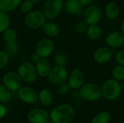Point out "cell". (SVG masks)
<instances>
[{
	"instance_id": "cell-20",
	"label": "cell",
	"mask_w": 124,
	"mask_h": 123,
	"mask_svg": "<svg viewBox=\"0 0 124 123\" xmlns=\"http://www.w3.org/2000/svg\"><path fill=\"white\" fill-rule=\"evenodd\" d=\"M38 101L44 107H49L53 101V94L47 88H43L38 93Z\"/></svg>"
},
{
	"instance_id": "cell-29",
	"label": "cell",
	"mask_w": 124,
	"mask_h": 123,
	"mask_svg": "<svg viewBox=\"0 0 124 123\" xmlns=\"http://www.w3.org/2000/svg\"><path fill=\"white\" fill-rule=\"evenodd\" d=\"M54 63L56 64V65L65 67V65L68 63V57L65 53L60 51V52H57L54 55Z\"/></svg>"
},
{
	"instance_id": "cell-34",
	"label": "cell",
	"mask_w": 124,
	"mask_h": 123,
	"mask_svg": "<svg viewBox=\"0 0 124 123\" xmlns=\"http://www.w3.org/2000/svg\"><path fill=\"white\" fill-rule=\"evenodd\" d=\"M115 60L118 65L124 66V49L118 51L115 55Z\"/></svg>"
},
{
	"instance_id": "cell-38",
	"label": "cell",
	"mask_w": 124,
	"mask_h": 123,
	"mask_svg": "<svg viewBox=\"0 0 124 123\" xmlns=\"http://www.w3.org/2000/svg\"><path fill=\"white\" fill-rule=\"evenodd\" d=\"M121 31L124 34V19L121 23Z\"/></svg>"
},
{
	"instance_id": "cell-21",
	"label": "cell",
	"mask_w": 124,
	"mask_h": 123,
	"mask_svg": "<svg viewBox=\"0 0 124 123\" xmlns=\"http://www.w3.org/2000/svg\"><path fill=\"white\" fill-rule=\"evenodd\" d=\"M86 33L87 37L89 39L92 41H97L101 38L102 35V29L98 24L90 25L88 26V28Z\"/></svg>"
},
{
	"instance_id": "cell-24",
	"label": "cell",
	"mask_w": 124,
	"mask_h": 123,
	"mask_svg": "<svg viewBox=\"0 0 124 123\" xmlns=\"http://www.w3.org/2000/svg\"><path fill=\"white\" fill-rule=\"evenodd\" d=\"M8 56L9 57H15L17 56L19 51V47L18 45L15 42L12 43H6L4 46V50H3Z\"/></svg>"
},
{
	"instance_id": "cell-7",
	"label": "cell",
	"mask_w": 124,
	"mask_h": 123,
	"mask_svg": "<svg viewBox=\"0 0 124 123\" xmlns=\"http://www.w3.org/2000/svg\"><path fill=\"white\" fill-rule=\"evenodd\" d=\"M68 75V72L65 67L56 65L51 68L47 76V79L50 83L57 86L62 83L66 82Z\"/></svg>"
},
{
	"instance_id": "cell-8",
	"label": "cell",
	"mask_w": 124,
	"mask_h": 123,
	"mask_svg": "<svg viewBox=\"0 0 124 123\" xmlns=\"http://www.w3.org/2000/svg\"><path fill=\"white\" fill-rule=\"evenodd\" d=\"M84 20L89 25L98 24L102 17V12L100 7L97 5H89L84 10L83 12Z\"/></svg>"
},
{
	"instance_id": "cell-39",
	"label": "cell",
	"mask_w": 124,
	"mask_h": 123,
	"mask_svg": "<svg viewBox=\"0 0 124 123\" xmlns=\"http://www.w3.org/2000/svg\"><path fill=\"white\" fill-rule=\"evenodd\" d=\"M33 4H36V3H39L41 0H31Z\"/></svg>"
},
{
	"instance_id": "cell-22",
	"label": "cell",
	"mask_w": 124,
	"mask_h": 123,
	"mask_svg": "<svg viewBox=\"0 0 124 123\" xmlns=\"http://www.w3.org/2000/svg\"><path fill=\"white\" fill-rule=\"evenodd\" d=\"M23 0H0V11L11 12L20 7Z\"/></svg>"
},
{
	"instance_id": "cell-13",
	"label": "cell",
	"mask_w": 124,
	"mask_h": 123,
	"mask_svg": "<svg viewBox=\"0 0 124 123\" xmlns=\"http://www.w3.org/2000/svg\"><path fill=\"white\" fill-rule=\"evenodd\" d=\"M17 95L20 101L27 104H34L38 101V93L29 86L20 87L17 91Z\"/></svg>"
},
{
	"instance_id": "cell-2",
	"label": "cell",
	"mask_w": 124,
	"mask_h": 123,
	"mask_svg": "<svg viewBox=\"0 0 124 123\" xmlns=\"http://www.w3.org/2000/svg\"><path fill=\"white\" fill-rule=\"evenodd\" d=\"M101 89L102 97L110 101L117 100L121 96L123 91L121 82H118L113 78L106 80L103 83Z\"/></svg>"
},
{
	"instance_id": "cell-9",
	"label": "cell",
	"mask_w": 124,
	"mask_h": 123,
	"mask_svg": "<svg viewBox=\"0 0 124 123\" xmlns=\"http://www.w3.org/2000/svg\"><path fill=\"white\" fill-rule=\"evenodd\" d=\"M22 80L18 73L15 71H9L6 72L2 78L3 85L10 91H17L22 85Z\"/></svg>"
},
{
	"instance_id": "cell-26",
	"label": "cell",
	"mask_w": 124,
	"mask_h": 123,
	"mask_svg": "<svg viewBox=\"0 0 124 123\" xmlns=\"http://www.w3.org/2000/svg\"><path fill=\"white\" fill-rule=\"evenodd\" d=\"M12 91H10L3 84H0V103H8L12 100Z\"/></svg>"
},
{
	"instance_id": "cell-3",
	"label": "cell",
	"mask_w": 124,
	"mask_h": 123,
	"mask_svg": "<svg viewBox=\"0 0 124 123\" xmlns=\"http://www.w3.org/2000/svg\"><path fill=\"white\" fill-rule=\"evenodd\" d=\"M78 93L81 99L86 101H97L102 97L101 87L94 83H84Z\"/></svg>"
},
{
	"instance_id": "cell-6",
	"label": "cell",
	"mask_w": 124,
	"mask_h": 123,
	"mask_svg": "<svg viewBox=\"0 0 124 123\" xmlns=\"http://www.w3.org/2000/svg\"><path fill=\"white\" fill-rule=\"evenodd\" d=\"M46 17L43 12L39 10H33L26 14L24 22L27 27L31 29H38L42 28L46 22Z\"/></svg>"
},
{
	"instance_id": "cell-27",
	"label": "cell",
	"mask_w": 124,
	"mask_h": 123,
	"mask_svg": "<svg viewBox=\"0 0 124 123\" xmlns=\"http://www.w3.org/2000/svg\"><path fill=\"white\" fill-rule=\"evenodd\" d=\"M112 78L118 82L124 81V66L117 65L112 70Z\"/></svg>"
},
{
	"instance_id": "cell-36",
	"label": "cell",
	"mask_w": 124,
	"mask_h": 123,
	"mask_svg": "<svg viewBox=\"0 0 124 123\" xmlns=\"http://www.w3.org/2000/svg\"><path fill=\"white\" fill-rule=\"evenodd\" d=\"M41 59L40 56L36 52V53H33V54H31V60L33 62V63H36L39 59Z\"/></svg>"
},
{
	"instance_id": "cell-11",
	"label": "cell",
	"mask_w": 124,
	"mask_h": 123,
	"mask_svg": "<svg viewBox=\"0 0 124 123\" xmlns=\"http://www.w3.org/2000/svg\"><path fill=\"white\" fill-rule=\"evenodd\" d=\"M54 42L48 38H43L38 41L36 45V52L41 58H48L54 51Z\"/></svg>"
},
{
	"instance_id": "cell-25",
	"label": "cell",
	"mask_w": 124,
	"mask_h": 123,
	"mask_svg": "<svg viewBox=\"0 0 124 123\" xmlns=\"http://www.w3.org/2000/svg\"><path fill=\"white\" fill-rule=\"evenodd\" d=\"M10 22L11 20L8 13L0 11V33H3L9 28Z\"/></svg>"
},
{
	"instance_id": "cell-30",
	"label": "cell",
	"mask_w": 124,
	"mask_h": 123,
	"mask_svg": "<svg viewBox=\"0 0 124 123\" xmlns=\"http://www.w3.org/2000/svg\"><path fill=\"white\" fill-rule=\"evenodd\" d=\"M33 7V3L31 0H25L22 1L20 5V9L23 14H28V12L32 11Z\"/></svg>"
},
{
	"instance_id": "cell-14",
	"label": "cell",
	"mask_w": 124,
	"mask_h": 123,
	"mask_svg": "<svg viewBox=\"0 0 124 123\" xmlns=\"http://www.w3.org/2000/svg\"><path fill=\"white\" fill-rule=\"evenodd\" d=\"M27 117L31 123H46L49 120V114L44 109L34 108L28 112Z\"/></svg>"
},
{
	"instance_id": "cell-18",
	"label": "cell",
	"mask_w": 124,
	"mask_h": 123,
	"mask_svg": "<svg viewBox=\"0 0 124 123\" xmlns=\"http://www.w3.org/2000/svg\"><path fill=\"white\" fill-rule=\"evenodd\" d=\"M36 69L38 76L41 78H47L49 71L51 70V65L49 62L46 58H41L36 63Z\"/></svg>"
},
{
	"instance_id": "cell-37",
	"label": "cell",
	"mask_w": 124,
	"mask_h": 123,
	"mask_svg": "<svg viewBox=\"0 0 124 123\" xmlns=\"http://www.w3.org/2000/svg\"><path fill=\"white\" fill-rule=\"evenodd\" d=\"M80 3L81 4V5L84 7H88L89 5H91V4L92 3L93 0H79Z\"/></svg>"
},
{
	"instance_id": "cell-40",
	"label": "cell",
	"mask_w": 124,
	"mask_h": 123,
	"mask_svg": "<svg viewBox=\"0 0 124 123\" xmlns=\"http://www.w3.org/2000/svg\"><path fill=\"white\" fill-rule=\"evenodd\" d=\"M121 86H122V90L124 91V81H123V83H121Z\"/></svg>"
},
{
	"instance_id": "cell-5",
	"label": "cell",
	"mask_w": 124,
	"mask_h": 123,
	"mask_svg": "<svg viewBox=\"0 0 124 123\" xmlns=\"http://www.w3.org/2000/svg\"><path fill=\"white\" fill-rule=\"evenodd\" d=\"M17 72L20 77L22 81L27 83L35 82L38 77L35 65L28 62L21 63L18 66Z\"/></svg>"
},
{
	"instance_id": "cell-33",
	"label": "cell",
	"mask_w": 124,
	"mask_h": 123,
	"mask_svg": "<svg viewBox=\"0 0 124 123\" xmlns=\"http://www.w3.org/2000/svg\"><path fill=\"white\" fill-rule=\"evenodd\" d=\"M9 60V56L4 51H0V70L4 69L7 65Z\"/></svg>"
},
{
	"instance_id": "cell-41",
	"label": "cell",
	"mask_w": 124,
	"mask_h": 123,
	"mask_svg": "<svg viewBox=\"0 0 124 123\" xmlns=\"http://www.w3.org/2000/svg\"><path fill=\"white\" fill-rule=\"evenodd\" d=\"M46 123H53V122H52V120H48V121H47V122H46Z\"/></svg>"
},
{
	"instance_id": "cell-4",
	"label": "cell",
	"mask_w": 124,
	"mask_h": 123,
	"mask_svg": "<svg viewBox=\"0 0 124 123\" xmlns=\"http://www.w3.org/2000/svg\"><path fill=\"white\" fill-rule=\"evenodd\" d=\"M64 7V0H46L43 7V13L46 19L57 18Z\"/></svg>"
},
{
	"instance_id": "cell-42",
	"label": "cell",
	"mask_w": 124,
	"mask_h": 123,
	"mask_svg": "<svg viewBox=\"0 0 124 123\" xmlns=\"http://www.w3.org/2000/svg\"><path fill=\"white\" fill-rule=\"evenodd\" d=\"M122 7H123V9L124 10V2H123V4H122Z\"/></svg>"
},
{
	"instance_id": "cell-31",
	"label": "cell",
	"mask_w": 124,
	"mask_h": 123,
	"mask_svg": "<svg viewBox=\"0 0 124 123\" xmlns=\"http://www.w3.org/2000/svg\"><path fill=\"white\" fill-rule=\"evenodd\" d=\"M88 26H89V25L83 20L81 21L78 22L76 24V25L74 27V30L76 33H77L78 34H82V33L86 32Z\"/></svg>"
},
{
	"instance_id": "cell-28",
	"label": "cell",
	"mask_w": 124,
	"mask_h": 123,
	"mask_svg": "<svg viewBox=\"0 0 124 123\" xmlns=\"http://www.w3.org/2000/svg\"><path fill=\"white\" fill-rule=\"evenodd\" d=\"M3 38L6 43H12L15 42L17 38V33L13 28H7L3 33Z\"/></svg>"
},
{
	"instance_id": "cell-1",
	"label": "cell",
	"mask_w": 124,
	"mask_h": 123,
	"mask_svg": "<svg viewBox=\"0 0 124 123\" xmlns=\"http://www.w3.org/2000/svg\"><path fill=\"white\" fill-rule=\"evenodd\" d=\"M76 111L68 104H62L55 107L49 113V120L54 123H70L74 119Z\"/></svg>"
},
{
	"instance_id": "cell-32",
	"label": "cell",
	"mask_w": 124,
	"mask_h": 123,
	"mask_svg": "<svg viewBox=\"0 0 124 123\" xmlns=\"http://www.w3.org/2000/svg\"><path fill=\"white\" fill-rule=\"evenodd\" d=\"M70 89L71 88H70V86L68 85V83L67 82H64V83H62L57 85V92L60 95H65L70 91Z\"/></svg>"
},
{
	"instance_id": "cell-35",
	"label": "cell",
	"mask_w": 124,
	"mask_h": 123,
	"mask_svg": "<svg viewBox=\"0 0 124 123\" xmlns=\"http://www.w3.org/2000/svg\"><path fill=\"white\" fill-rule=\"evenodd\" d=\"M7 112V109L5 107V106H4L1 103H0V120H1L6 115Z\"/></svg>"
},
{
	"instance_id": "cell-16",
	"label": "cell",
	"mask_w": 124,
	"mask_h": 123,
	"mask_svg": "<svg viewBox=\"0 0 124 123\" xmlns=\"http://www.w3.org/2000/svg\"><path fill=\"white\" fill-rule=\"evenodd\" d=\"M83 7L79 0H66L64 2V9L70 14L82 15L84 12Z\"/></svg>"
},
{
	"instance_id": "cell-15",
	"label": "cell",
	"mask_w": 124,
	"mask_h": 123,
	"mask_svg": "<svg viewBox=\"0 0 124 123\" xmlns=\"http://www.w3.org/2000/svg\"><path fill=\"white\" fill-rule=\"evenodd\" d=\"M105 43L111 49H118L124 44V34L121 30H114L108 34Z\"/></svg>"
},
{
	"instance_id": "cell-23",
	"label": "cell",
	"mask_w": 124,
	"mask_h": 123,
	"mask_svg": "<svg viewBox=\"0 0 124 123\" xmlns=\"http://www.w3.org/2000/svg\"><path fill=\"white\" fill-rule=\"evenodd\" d=\"M111 120V115L109 112L102 111L96 115L90 123H109Z\"/></svg>"
},
{
	"instance_id": "cell-19",
	"label": "cell",
	"mask_w": 124,
	"mask_h": 123,
	"mask_svg": "<svg viewBox=\"0 0 124 123\" xmlns=\"http://www.w3.org/2000/svg\"><path fill=\"white\" fill-rule=\"evenodd\" d=\"M44 33L49 38H55L59 36L60 30L59 26L53 22H46L42 26Z\"/></svg>"
},
{
	"instance_id": "cell-17",
	"label": "cell",
	"mask_w": 124,
	"mask_h": 123,
	"mask_svg": "<svg viewBox=\"0 0 124 123\" xmlns=\"http://www.w3.org/2000/svg\"><path fill=\"white\" fill-rule=\"evenodd\" d=\"M104 12L108 20H116L118 18L121 10L117 3L114 1H110L106 4L104 9Z\"/></svg>"
},
{
	"instance_id": "cell-10",
	"label": "cell",
	"mask_w": 124,
	"mask_h": 123,
	"mask_svg": "<svg viewBox=\"0 0 124 123\" xmlns=\"http://www.w3.org/2000/svg\"><path fill=\"white\" fill-rule=\"evenodd\" d=\"M113 57V52L109 46H100L93 53V59L95 62L103 65L108 63Z\"/></svg>"
},
{
	"instance_id": "cell-12",
	"label": "cell",
	"mask_w": 124,
	"mask_h": 123,
	"mask_svg": "<svg viewBox=\"0 0 124 123\" xmlns=\"http://www.w3.org/2000/svg\"><path fill=\"white\" fill-rule=\"evenodd\" d=\"M67 80L71 89L78 90L85 83L84 73L81 69L75 68L68 75Z\"/></svg>"
}]
</instances>
